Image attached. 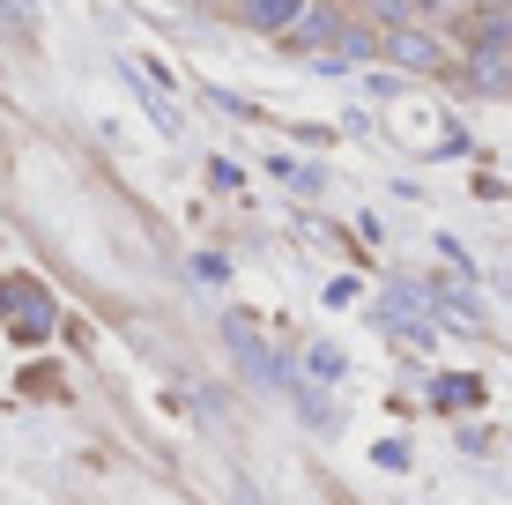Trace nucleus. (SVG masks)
Here are the masks:
<instances>
[{
    "mask_svg": "<svg viewBox=\"0 0 512 505\" xmlns=\"http://www.w3.org/2000/svg\"><path fill=\"white\" fill-rule=\"evenodd\" d=\"M0 23H15V30H38V0H0Z\"/></svg>",
    "mask_w": 512,
    "mask_h": 505,
    "instance_id": "9d476101",
    "label": "nucleus"
},
{
    "mask_svg": "<svg viewBox=\"0 0 512 505\" xmlns=\"http://www.w3.org/2000/svg\"><path fill=\"white\" fill-rule=\"evenodd\" d=\"M223 342H231V357H238L245 372L260 379V387H268V379H282L275 350H260V335H253V320H245V312H231V320H223Z\"/></svg>",
    "mask_w": 512,
    "mask_h": 505,
    "instance_id": "423d86ee",
    "label": "nucleus"
},
{
    "mask_svg": "<svg viewBox=\"0 0 512 505\" xmlns=\"http://www.w3.org/2000/svg\"><path fill=\"white\" fill-rule=\"evenodd\" d=\"M0 327H15V342H45V335H52V298H45V283L8 275V283H0Z\"/></svg>",
    "mask_w": 512,
    "mask_h": 505,
    "instance_id": "f257e3e1",
    "label": "nucleus"
},
{
    "mask_svg": "<svg viewBox=\"0 0 512 505\" xmlns=\"http://www.w3.org/2000/svg\"><path fill=\"white\" fill-rule=\"evenodd\" d=\"M342 30H349V15L334 8V0H312L305 15H297V30H290V45L297 52H312V60H327L334 45H342Z\"/></svg>",
    "mask_w": 512,
    "mask_h": 505,
    "instance_id": "20e7f679",
    "label": "nucleus"
},
{
    "mask_svg": "<svg viewBox=\"0 0 512 505\" xmlns=\"http://www.w3.org/2000/svg\"><path fill=\"white\" fill-rule=\"evenodd\" d=\"M461 82L475 97H512V52H461Z\"/></svg>",
    "mask_w": 512,
    "mask_h": 505,
    "instance_id": "0eeeda50",
    "label": "nucleus"
},
{
    "mask_svg": "<svg viewBox=\"0 0 512 505\" xmlns=\"http://www.w3.org/2000/svg\"><path fill=\"white\" fill-rule=\"evenodd\" d=\"M438 8H446V0H416V15H438Z\"/></svg>",
    "mask_w": 512,
    "mask_h": 505,
    "instance_id": "f8f14e48",
    "label": "nucleus"
},
{
    "mask_svg": "<svg viewBox=\"0 0 512 505\" xmlns=\"http://www.w3.org/2000/svg\"><path fill=\"white\" fill-rule=\"evenodd\" d=\"M0 149H8V112H0Z\"/></svg>",
    "mask_w": 512,
    "mask_h": 505,
    "instance_id": "4468645a",
    "label": "nucleus"
},
{
    "mask_svg": "<svg viewBox=\"0 0 512 505\" xmlns=\"http://www.w3.org/2000/svg\"><path fill=\"white\" fill-rule=\"evenodd\" d=\"M305 8H312V0H238L231 15H238L245 30H260V38H290Z\"/></svg>",
    "mask_w": 512,
    "mask_h": 505,
    "instance_id": "39448f33",
    "label": "nucleus"
},
{
    "mask_svg": "<svg viewBox=\"0 0 512 505\" xmlns=\"http://www.w3.org/2000/svg\"><path fill=\"white\" fill-rule=\"evenodd\" d=\"M305 372H312V379H342V357H334V350H312Z\"/></svg>",
    "mask_w": 512,
    "mask_h": 505,
    "instance_id": "9b49d317",
    "label": "nucleus"
},
{
    "mask_svg": "<svg viewBox=\"0 0 512 505\" xmlns=\"http://www.w3.org/2000/svg\"><path fill=\"white\" fill-rule=\"evenodd\" d=\"M193 8H238V0H193Z\"/></svg>",
    "mask_w": 512,
    "mask_h": 505,
    "instance_id": "ddd939ff",
    "label": "nucleus"
},
{
    "mask_svg": "<svg viewBox=\"0 0 512 505\" xmlns=\"http://www.w3.org/2000/svg\"><path fill=\"white\" fill-rule=\"evenodd\" d=\"M416 15V0H364V23H379V30H401Z\"/></svg>",
    "mask_w": 512,
    "mask_h": 505,
    "instance_id": "1a4fd4ad",
    "label": "nucleus"
},
{
    "mask_svg": "<svg viewBox=\"0 0 512 505\" xmlns=\"http://www.w3.org/2000/svg\"><path fill=\"white\" fill-rule=\"evenodd\" d=\"M386 60L401 75H446V38L423 23H401V30H386Z\"/></svg>",
    "mask_w": 512,
    "mask_h": 505,
    "instance_id": "f03ea898",
    "label": "nucleus"
},
{
    "mask_svg": "<svg viewBox=\"0 0 512 505\" xmlns=\"http://www.w3.org/2000/svg\"><path fill=\"white\" fill-rule=\"evenodd\" d=\"M461 52H512V0H475L461 15Z\"/></svg>",
    "mask_w": 512,
    "mask_h": 505,
    "instance_id": "7ed1b4c3",
    "label": "nucleus"
},
{
    "mask_svg": "<svg viewBox=\"0 0 512 505\" xmlns=\"http://www.w3.org/2000/svg\"><path fill=\"white\" fill-rule=\"evenodd\" d=\"M431 402L438 409H475V402H483V387H475L468 372H453V379H438V387H431Z\"/></svg>",
    "mask_w": 512,
    "mask_h": 505,
    "instance_id": "6e6552de",
    "label": "nucleus"
}]
</instances>
